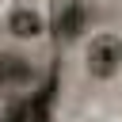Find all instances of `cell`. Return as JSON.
<instances>
[{"label":"cell","instance_id":"3","mask_svg":"<svg viewBox=\"0 0 122 122\" xmlns=\"http://www.w3.org/2000/svg\"><path fill=\"white\" fill-rule=\"evenodd\" d=\"M107 4H122V0H107Z\"/></svg>","mask_w":122,"mask_h":122},{"label":"cell","instance_id":"1","mask_svg":"<svg viewBox=\"0 0 122 122\" xmlns=\"http://www.w3.org/2000/svg\"><path fill=\"white\" fill-rule=\"evenodd\" d=\"M84 72L92 80H111L114 72H122V34L114 30H99L84 42Z\"/></svg>","mask_w":122,"mask_h":122},{"label":"cell","instance_id":"2","mask_svg":"<svg viewBox=\"0 0 122 122\" xmlns=\"http://www.w3.org/2000/svg\"><path fill=\"white\" fill-rule=\"evenodd\" d=\"M8 34L19 38V42H38V38L46 34V15H42L38 8L23 4V8H15V11L8 15Z\"/></svg>","mask_w":122,"mask_h":122}]
</instances>
